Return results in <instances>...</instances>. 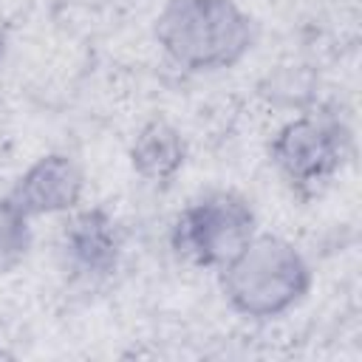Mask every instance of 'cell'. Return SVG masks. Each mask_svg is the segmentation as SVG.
I'll return each mask as SVG.
<instances>
[{
  "mask_svg": "<svg viewBox=\"0 0 362 362\" xmlns=\"http://www.w3.org/2000/svg\"><path fill=\"white\" fill-rule=\"evenodd\" d=\"M221 286L238 314L274 320L308 294L311 269L294 243L277 235H255L246 249L221 269Z\"/></svg>",
  "mask_w": 362,
  "mask_h": 362,
  "instance_id": "obj_1",
  "label": "cell"
},
{
  "mask_svg": "<svg viewBox=\"0 0 362 362\" xmlns=\"http://www.w3.org/2000/svg\"><path fill=\"white\" fill-rule=\"evenodd\" d=\"M156 37L181 68L221 71L243 59L255 31L232 0H173L158 17Z\"/></svg>",
  "mask_w": 362,
  "mask_h": 362,
  "instance_id": "obj_2",
  "label": "cell"
},
{
  "mask_svg": "<svg viewBox=\"0 0 362 362\" xmlns=\"http://www.w3.org/2000/svg\"><path fill=\"white\" fill-rule=\"evenodd\" d=\"M257 235L249 201L229 189L195 198L173 226V249L195 266L223 269Z\"/></svg>",
  "mask_w": 362,
  "mask_h": 362,
  "instance_id": "obj_3",
  "label": "cell"
},
{
  "mask_svg": "<svg viewBox=\"0 0 362 362\" xmlns=\"http://www.w3.org/2000/svg\"><path fill=\"white\" fill-rule=\"evenodd\" d=\"M348 156V133L325 116L288 122L272 141V161L297 189H317L331 181Z\"/></svg>",
  "mask_w": 362,
  "mask_h": 362,
  "instance_id": "obj_4",
  "label": "cell"
},
{
  "mask_svg": "<svg viewBox=\"0 0 362 362\" xmlns=\"http://www.w3.org/2000/svg\"><path fill=\"white\" fill-rule=\"evenodd\" d=\"M85 192L82 167L68 153H48L37 158L11 187L8 198L28 215H65L74 212Z\"/></svg>",
  "mask_w": 362,
  "mask_h": 362,
  "instance_id": "obj_5",
  "label": "cell"
},
{
  "mask_svg": "<svg viewBox=\"0 0 362 362\" xmlns=\"http://www.w3.org/2000/svg\"><path fill=\"white\" fill-rule=\"evenodd\" d=\"M62 257L65 266L88 280H99L116 272L119 266V229L105 209H82L62 229Z\"/></svg>",
  "mask_w": 362,
  "mask_h": 362,
  "instance_id": "obj_6",
  "label": "cell"
},
{
  "mask_svg": "<svg viewBox=\"0 0 362 362\" xmlns=\"http://www.w3.org/2000/svg\"><path fill=\"white\" fill-rule=\"evenodd\" d=\"M184 158H187V144L181 133L164 119H150L136 133L130 147L133 170L150 184H170L184 167Z\"/></svg>",
  "mask_w": 362,
  "mask_h": 362,
  "instance_id": "obj_7",
  "label": "cell"
},
{
  "mask_svg": "<svg viewBox=\"0 0 362 362\" xmlns=\"http://www.w3.org/2000/svg\"><path fill=\"white\" fill-rule=\"evenodd\" d=\"M31 249V218L8 198H0V274L17 269Z\"/></svg>",
  "mask_w": 362,
  "mask_h": 362,
  "instance_id": "obj_8",
  "label": "cell"
},
{
  "mask_svg": "<svg viewBox=\"0 0 362 362\" xmlns=\"http://www.w3.org/2000/svg\"><path fill=\"white\" fill-rule=\"evenodd\" d=\"M3 51H6V31H3V25H0V59H3Z\"/></svg>",
  "mask_w": 362,
  "mask_h": 362,
  "instance_id": "obj_9",
  "label": "cell"
}]
</instances>
